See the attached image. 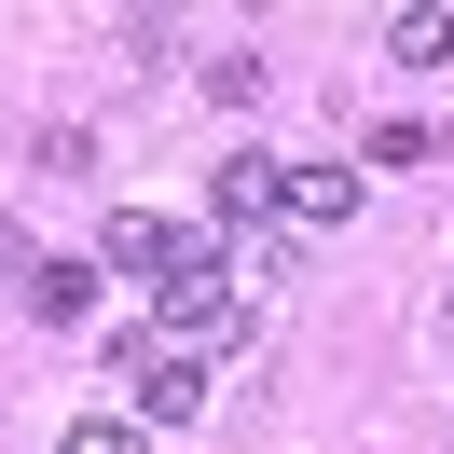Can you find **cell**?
I'll use <instances>...</instances> for the list:
<instances>
[{"label":"cell","instance_id":"1","mask_svg":"<svg viewBox=\"0 0 454 454\" xmlns=\"http://www.w3.org/2000/svg\"><path fill=\"white\" fill-rule=\"evenodd\" d=\"M152 317H166L179 344H207V331L234 317V248H221V234H193V248L166 262V289H152Z\"/></svg>","mask_w":454,"mask_h":454},{"label":"cell","instance_id":"2","mask_svg":"<svg viewBox=\"0 0 454 454\" xmlns=\"http://www.w3.org/2000/svg\"><path fill=\"white\" fill-rule=\"evenodd\" d=\"M124 386H138V399H124V413H138V427H193V413H207V386H221V372H207L193 344H152V358L124 372Z\"/></svg>","mask_w":454,"mask_h":454},{"label":"cell","instance_id":"3","mask_svg":"<svg viewBox=\"0 0 454 454\" xmlns=\"http://www.w3.org/2000/svg\"><path fill=\"white\" fill-rule=\"evenodd\" d=\"M207 207H221V234H248V221H289V166H276V152H234V166L207 179Z\"/></svg>","mask_w":454,"mask_h":454},{"label":"cell","instance_id":"4","mask_svg":"<svg viewBox=\"0 0 454 454\" xmlns=\"http://www.w3.org/2000/svg\"><path fill=\"white\" fill-rule=\"evenodd\" d=\"M179 248H193L179 221H152V207H111V234H97V276H166Z\"/></svg>","mask_w":454,"mask_h":454},{"label":"cell","instance_id":"5","mask_svg":"<svg viewBox=\"0 0 454 454\" xmlns=\"http://www.w3.org/2000/svg\"><path fill=\"white\" fill-rule=\"evenodd\" d=\"M289 221H303V234H344V221H358V166H289Z\"/></svg>","mask_w":454,"mask_h":454},{"label":"cell","instance_id":"6","mask_svg":"<svg viewBox=\"0 0 454 454\" xmlns=\"http://www.w3.org/2000/svg\"><path fill=\"white\" fill-rule=\"evenodd\" d=\"M28 317H42V331H83V317H97V262H56V248H42V276H28Z\"/></svg>","mask_w":454,"mask_h":454},{"label":"cell","instance_id":"7","mask_svg":"<svg viewBox=\"0 0 454 454\" xmlns=\"http://www.w3.org/2000/svg\"><path fill=\"white\" fill-rule=\"evenodd\" d=\"M386 69H454V14H441V0L386 14Z\"/></svg>","mask_w":454,"mask_h":454},{"label":"cell","instance_id":"8","mask_svg":"<svg viewBox=\"0 0 454 454\" xmlns=\"http://www.w3.org/2000/svg\"><path fill=\"white\" fill-rule=\"evenodd\" d=\"M358 152H372V166H441V124H413V111H399V124H372Z\"/></svg>","mask_w":454,"mask_h":454},{"label":"cell","instance_id":"9","mask_svg":"<svg viewBox=\"0 0 454 454\" xmlns=\"http://www.w3.org/2000/svg\"><path fill=\"white\" fill-rule=\"evenodd\" d=\"M262 83H276V69H262L248 42H234V56H207V97H221V111H262Z\"/></svg>","mask_w":454,"mask_h":454},{"label":"cell","instance_id":"10","mask_svg":"<svg viewBox=\"0 0 454 454\" xmlns=\"http://www.w3.org/2000/svg\"><path fill=\"white\" fill-rule=\"evenodd\" d=\"M56 454H152V427H138V413H83Z\"/></svg>","mask_w":454,"mask_h":454},{"label":"cell","instance_id":"11","mask_svg":"<svg viewBox=\"0 0 454 454\" xmlns=\"http://www.w3.org/2000/svg\"><path fill=\"white\" fill-rule=\"evenodd\" d=\"M28 276H42V234L14 221V207H0V289H28Z\"/></svg>","mask_w":454,"mask_h":454}]
</instances>
